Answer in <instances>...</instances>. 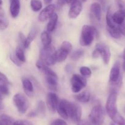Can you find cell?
<instances>
[{
    "label": "cell",
    "instance_id": "obj_16",
    "mask_svg": "<svg viewBox=\"0 0 125 125\" xmlns=\"http://www.w3.org/2000/svg\"><path fill=\"white\" fill-rule=\"evenodd\" d=\"M90 12L92 16L94 17L97 21L101 19V6L98 2H94L90 6Z\"/></svg>",
    "mask_w": 125,
    "mask_h": 125
},
{
    "label": "cell",
    "instance_id": "obj_49",
    "mask_svg": "<svg viewBox=\"0 0 125 125\" xmlns=\"http://www.w3.org/2000/svg\"><path fill=\"white\" fill-rule=\"evenodd\" d=\"M43 1H44V2H45V4L48 5L51 3V1H52V0H43Z\"/></svg>",
    "mask_w": 125,
    "mask_h": 125
},
{
    "label": "cell",
    "instance_id": "obj_2",
    "mask_svg": "<svg viewBox=\"0 0 125 125\" xmlns=\"http://www.w3.org/2000/svg\"><path fill=\"white\" fill-rule=\"evenodd\" d=\"M105 111L100 104H96L89 114V120L92 125H102L105 119Z\"/></svg>",
    "mask_w": 125,
    "mask_h": 125
},
{
    "label": "cell",
    "instance_id": "obj_32",
    "mask_svg": "<svg viewBox=\"0 0 125 125\" xmlns=\"http://www.w3.org/2000/svg\"><path fill=\"white\" fill-rule=\"evenodd\" d=\"M9 26V21L4 14L0 13V29L4 30Z\"/></svg>",
    "mask_w": 125,
    "mask_h": 125
},
{
    "label": "cell",
    "instance_id": "obj_12",
    "mask_svg": "<svg viewBox=\"0 0 125 125\" xmlns=\"http://www.w3.org/2000/svg\"><path fill=\"white\" fill-rule=\"evenodd\" d=\"M56 9V5L48 4L43 9L39 15V20L41 22H44L49 19L50 16L54 12Z\"/></svg>",
    "mask_w": 125,
    "mask_h": 125
},
{
    "label": "cell",
    "instance_id": "obj_7",
    "mask_svg": "<svg viewBox=\"0 0 125 125\" xmlns=\"http://www.w3.org/2000/svg\"><path fill=\"white\" fill-rule=\"evenodd\" d=\"M68 117L75 123H78L81 120L82 115V109L79 104L69 101L68 106Z\"/></svg>",
    "mask_w": 125,
    "mask_h": 125
},
{
    "label": "cell",
    "instance_id": "obj_50",
    "mask_svg": "<svg viewBox=\"0 0 125 125\" xmlns=\"http://www.w3.org/2000/svg\"><path fill=\"white\" fill-rule=\"evenodd\" d=\"M123 59H124V61H125V50H124V51H123Z\"/></svg>",
    "mask_w": 125,
    "mask_h": 125
},
{
    "label": "cell",
    "instance_id": "obj_34",
    "mask_svg": "<svg viewBox=\"0 0 125 125\" xmlns=\"http://www.w3.org/2000/svg\"><path fill=\"white\" fill-rule=\"evenodd\" d=\"M80 73L83 76L89 77L92 74V72L90 68L87 67L83 66L80 68Z\"/></svg>",
    "mask_w": 125,
    "mask_h": 125
},
{
    "label": "cell",
    "instance_id": "obj_23",
    "mask_svg": "<svg viewBox=\"0 0 125 125\" xmlns=\"http://www.w3.org/2000/svg\"><path fill=\"white\" fill-rule=\"evenodd\" d=\"M37 116L40 117H44L46 114V106L43 101H39L37 103V106L35 110Z\"/></svg>",
    "mask_w": 125,
    "mask_h": 125
},
{
    "label": "cell",
    "instance_id": "obj_29",
    "mask_svg": "<svg viewBox=\"0 0 125 125\" xmlns=\"http://www.w3.org/2000/svg\"><path fill=\"white\" fill-rule=\"evenodd\" d=\"M107 29L110 35L114 39H120L122 36V34H121L118 28V26L115 28H109V27H107Z\"/></svg>",
    "mask_w": 125,
    "mask_h": 125
},
{
    "label": "cell",
    "instance_id": "obj_35",
    "mask_svg": "<svg viewBox=\"0 0 125 125\" xmlns=\"http://www.w3.org/2000/svg\"><path fill=\"white\" fill-rule=\"evenodd\" d=\"M61 48L70 53L72 50V45L69 42L64 41L62 42V45H61Z\"/></svg>",
    "mask_w": 125,
    "mask_h": 125
},
{
    "label": "cell",
    "instance_id": "obj_45",
    "mask_svg": "<svg viewBox=\"0 0 125 125\" xmlns=\"http://www.w3.org/2000/svg\"><path fill=\"white\" fill-rule=\"evenodd\" d=\"M19 38L20 39L21 42L22 44L23 45V43H24V42H25L26 40V37L24 35V34H23L22 32H19Z\"/></svg>",
    "mask_w": 125,
    "mask_h": 125
},
{
    "label": "cell",
    "instance_id": "obj_58",
    "mask_svg": "<svg viewBox=\"0 0 125 125\" xmlns=\"http://www.w3.org/2000/svg\"><path fill=\"white\" fill-rule=\"evenodd\" d=\"M0 98H1V95H0Z\"/></svg>",
    "mask_w": 125,
    "mask_h": 125
},
{
    "label": "cell",
    "instance_id": "obj_30",
    "mask_svg": "<svg viewBox=\"0 0 125 125\" xmlns=\"http://www.w3.org/2000/svg\"><path fill=\"white\" fill-rule=\"evenodd\" d=\"M31 7L34 12H38L42 8V2L40 0H31Z\"/></svg>",
    "mask_w": 125,
    "mask_h": 125
},
{
    "label": "cell",
    "instance_id": "obj_24",
    "mask_svg": "<svg viewBox=\"0 0 125 125\" xmlns=\"http://www.w3.org/2000/svg\"><path fill=\"white\" fill-rule=\"evenodd\" d=\"M57 79L58 78L52 76H46V82L48 87L51 90H56L57 85Z\"/></svg>",
    "mask_w": 125,
    "mask_h": 125
},
{
    "label": "cell",
    "instance_id": "obj_60",
    "mask_svg": "<svg viewBox=\"0 0 125 125\" xmlns=\"http://www.w3.org/2000/svg\"></svg>",
    "mask_w": 125,
    "mask_h": 125
},
{
    "label": "cell",
    "instance_id": "obj_13",
    "mask_svg": "<svg viewBox=\"0 0 125 125\" xmlns=\"http://www.w3.org/2000/svg\"><path fill=\"white\" fill-rule=\"evenodd\" d=\"M68 103H69V101L65 100V99H63V100L59 101L58 105H57V109H56L60 116L64 119H68Z\"/></svg>",
    "mask_w": 125,
    "mask_h": 125
},
{
    "label": "cell",
    "instance_id": "obj_54",
    "mask_svg": "<svg viewBox=\"0 0 125 125\" xmlns=\"http://www.w3.org/2000/svg\"><path fill=\"white\" fill-rule=\"evenodd\" d=\"M81 1H83V2H85V1H87V0H81Z\"/></svg>",
    "mask_w": 125,
    "mask_h": 125
},
{
    "label": "cell",
    "instance_id": "obj_37",
    "mask_svg": "<svg viewBox=\"0 0 125 125\" xmlns=\"http://www.w3.org/2000/svg\"><path fill=\"white\" fill-rule=\"evenodd\" d=\"M10 59L12 61V62L14 63L17 66H18V67H21V66L22 62L17 58L15 54L10 53Z\"/></svg>",
    "mask_w": 125,
    "mask_h": 125
},
{
    "label": "cell",
    "instance_id": "obj_17",
    "mask_svg": "<svg viewBox=\"0 0 125 125\" xmlns=\"http://www.w3.org/2000/svg\"><path fill=\"white\" fill-rule=\"evenodd\" d=\"M38 33V30L37 28L34 27L31 29V30L29 32V34H28V37H26V40L24 42V43H23V46H24L25 48H28L31 45V43L33 41V40L35 39V38L36 37Z\"/></svg>",
    "mask_w": 125,
    "mask_h": 125
},
{
    "label": "cell",
    "instance_id": "obj_47",
    "mask_svg": "<svg viewBox=\"0 0 125 125\" xmlns=\"http://www.w3.org/2000/svg\"><path fill=\"white\" fill-rule=\"evenodd\" d=\"M4 108V104L2 103V98H0V110H2Z\"/></svg>",
    "mask_w": 125,
    "mask_h": 125
},
{
    "label": "cell",
    "instance_id": "obj_59",
    "mask_svg": "<svg viewBox=\"0 0 125 125\" xmlns=\"http://www.w3.org/2000/svg\"><path fill=\"white\" fill-rule=\"evenodd\" d=\"M10 1H11V0H10Z\"/></svg>",
    "mask_w": 125,
    "mask_h": 125
},
{
    "label": "cell",
    "instance_id": "obj_36",
    "mask_svg": "<svg viewBox=\"0 0 125 125\" xmlns=\"http://www.w3.org/2000/svg\"><path fill=\"white\" fill-rule=\"evenodd\" d=\"M8 84H2L0 85V94L3 95H7L9 94Z\"/></svg>",
    "mask_w": 125,
    "mask_h": 125
},
{
    "label": "cell",
    "instance_id": "obj_10",
    "mask_svg": "<svg viewBox=\"0 0 125 125\" xmlns=\"http://www.w3.org/2000/svg\"><path fill=\"white\" fill-rule=\"evenodd\" d=\"M59 100L56 94L53 92H50L46 95V105L48 108L52 113H54L57 109Z\"/></svg>",
    "mask_w": 125,
    "mask_h": 125
},
{
    "label": "cell",
    "instance_id": "obj_9",
    "mask_svg": "<svg viewBox=\"0 0 125 125\" xmlns=\"http://www.w3.org/2000/svg\"><path fill=\"white\" fill-rule=\"evenodd\" d=\"M96 49L99 51L100 55L102 57L104 63L106 65L108 64L111 56L109 46L103 43H97L96 45Z\"/></svg>",
    "mask_w": 125,
    "mask_h": 125
},
{
    "label": "cell",
    "instance_id": "obj_33",
    "mask_svg": "<svg viewBox=\"0 0 125 125\" xmlns=\"http://www.w3.org/2000/svg\"><path fill=\"white\" fill-rule=\"evenodd\" d=\"M84 51L83 50H78L74 51L71 55V59L73 61H77L84 55Z\"/></svg>",
    "mask_w": 125,
    "mask_h": 125
},
{
    "label": "cell",
    "instance_id": "obj_22",
    "mask_svg": "<svg viewBox=\"0 0 125 125\" xmlns=\"http://www.w3.org/2000/svg\"><path fill=\"white\" fill-rule=\"evenodd\" d=\"M68 54H69V52H67L66 51L61 48H60L57 51H55L54 56L55 58H56V62H61L64 61L67 59Z\"/></svg>",
    "mask_w": 125,
    "mask_h": 125
},
{
    "label": "cell",
    "instance_id": "obj_46",
    "mask_svg": "<svg viewBox=\"0 0 125 125\" xmlns=\"http://www.w3.org/2000/svg\"><path fill=\"white\" fill-rule=\"evenodd\" d=\"M28 116L29 117H31V118H33V117H35L36 116H37V114L35 111H31V112H30L29 114H28Z\"/></svg>",
    "mask_w": 125,
    "mask_h": 125
},
{
    "label": "cell",
    "instance_id": "obj_11",
    "mask_svg": "<svg viewBox=\"0 0 125 125\" xmlns=\"http://www.w3.org/2000/svg\"><path fill=\"white\" fill-rule=\"evenodd\" d=\"M83 10V5L80 0H75L71 4V7L68 12V16L70 18H77Z\"/></svg>",
    "mask_w": 125,
    "mask_h": 125
},
{
    "label": "cell",
    "instance_id": "obj_14",
    "mask_svg": "<svg viewBox=\"0 0 125 125\" xmlns=\"http://www.w3.org/2000/svg\"><path fill=\"white\" fill-rule=\"evenodd\" d=\"M36 66L38 69L41 71L42 73H43L46 76H52L57 78V74L55 73V72H54L51 68H49L47 65L45 64L41 60H39L37 61Z\"/></svg>",
    "mask_w": 125,
    "mask_h": 125
},
{
    "label": "cell",
    "instance_id": "obj_55",
    "mask_svg": "<svg viewBox=\"0 0 125 125\" xmlns=\"http://www.w3.org/2000/svg\"><path fill=\"white\" fill-rule=\"evenodd\" d=\"M110 125H116L115 124V123H111V124Z\"/></svg>",
    "mask_w": 125,
    "mask_h": 125
},
{
    "label": "cell",
    "instance_id": "obj_39",
    "mask_svg": "<svg viewBox=\"0 0 125 125\" xmlns=\"http://www.w3.org/2000/svg\"><path fill=\"white\" fill-rule=\"evenodd\" d=\"M9 82L7 76L0 72V85L2 84H9Z\"/></svg>",
    "mask_w": 125,
    "mask_h": 125
},
{
    "label": "cell",
    "instance_id": "obj_15",
    "mask_svg": "<svg viewBox=\"0 0 125 125\" xmlns=\"http://www.w3.org/2000/svg\"><path fill=\"white\" fill-rule=\"evenodd\" d=\"M20 0H11L10 1V12L13 18L18 17L20 11Z\"/></svg>",
    "mask_w": 125,
    "mask_h": 125
},
{
    "label": "cell",
    "instance_id": "obj_8",
    "mask_svg": "<svg viewBox=\"0 0 125 125\" xmlns=\"http://www.w3.org/2000/svg\"><path fill=\"white\" fill-rule=\"evenodd\" d=\"M72 90L74 93H78L87 85V81L84 77L74 74L71 79Z\"/></svg>",
    "mask_w": 125,
    "mask_h": 125
},
{
    "label": "cell",
    "instance_id": "obj_43",
    "mask_svg": "<svg viewBox=\"0 0 125 125\" xmlns=\"http://www.w3.org/2000/svg\"><path fill=\"white\" fill-rule=\"evenodd\" d=\"M67 3H68V0H57V7L61 9Z\"/></svg>",
    "mask_w": 125,
    "mask_h": 125
},
{
    "label": "cell",
    "instance_id": "obj_20",
    "mask_svg": "<svg viewBox=\"0 0 125 125\" xmlns=\"http://www.w3.org/2000/svg\"><path fill=\"white\" fill-rule=\"evenodd\" d=\"M57 20H58V15L57 13L54 12L49 18V22L46 26L48 32H52L54 30L57 24Z\"/></svg>",
    "mask_w": 125,
    "mask_h": 125
},
{
    "label": "cell",
    "instance_id": "obj_6",
    "mask_svg": "<svg viewBox=\"0 0 125 125\" xmlns=\"http://www.w3.org/2000/svg\"><path fill=\"white\" fill-rule=\"evenodd\" d=\"M13 102L20 114L26 113L29 108V103L27 98L21 94H17L13 96Z\"/></svg>",
    "mask_w": 125,
    "mask_h": 125
},
{
    "label": "cell",
    "instance_id": "obj_38",
    "mask_svg": "<svg viewBox=\"0 0 125 125\" xmlns=\"http://www.w3.org/2000/svg\"><path fill=\"white\" fill-rule=\"evenodd\" d=\"M12 125H33V124L29 121L20 120H17L13 122Z\"/></svg>",
    "mask_w": 125,
    "mask_h": 125
},
{
    "label": "cell",
    "instance_id": "obj_48",
    "mask_svg": "<svg viewBox=\"0 0 125 125\" xmlns=\"http://www.w3.org/2000/svg\"><path fill=\"white\" fill-rule=\"evenodd\" d=\"M72 69V67L70 66V65H67V66H66V71H67V72H69L70 70Z\"/></svg>",
    "mask_w": 125,
    "mask_h": 125
},
{
    "label": "cell",
    "instance_id": "obj_21",
    "mask_svg": "<svg viewBox=\"0 0 125 125\" xmlns=\"http://www.w3.org/2000/svg\"><path fill=\"white\" fill-rule=\"evenodd\" d=\"M75 100L78 102L86 103H88L90 98V94L89 91L82 92L80 94H78L75 96Z\"/></svg>",
    "mask_w": 125,
    "mask_h": 125
},
{
    "label": "cell",
    "instance_id": "obj_40",
    "mask_svg": "<svg viewBox=\"0 0 125 125\" xmlns=\"http://www.w3.org/2000/svg\"><path fill=\"white\" fill-rule=\"evenodd\" d=\"M51 125H67V124L64 120H63L57 118V119L54 120L51 123Z\"/></svg>",
    "mask_w": 125,
    "mask_h": 125
},
{
    "label": "cell",
    "instance_id": "obj_28",
    "mask_svg": "<svg viewBox=\"0 0 125 125\" xmlns=\"http://www.w3.org/2000/svg\"><path fill=\"white\" fill-rule=\"evenodd\" d=\"M112 120L117 125H125V118L119 112H117L111 118Z\"/></svg>",
    "mask_w": 125,
    "mask_h": 125
},
{
    "label": "cell",
    "instance_id": "obj_42",
    "mask_svg": "<svg viewBox=\"0 0 125 125\" xmlns=\"http://www.w3.org/2000/svg\"><path fill=\"white\" fill-rule=\"evenodd\" d=\"M115 1L116 4H117V6L120 9L125 10V4L122 0H115Z\"/></svg>",
    "mask_w": 125,
    "mask_h": 125
},
{
    "label": "cell",
    "instance_id": "obj_56",
    "mask_svg": "<svg viewBox=\"0 0 125 125\" xmlns=\"http://www.w3.org/2000/svg\"><path fill=\"white\" fill-rule=\"evenodd\" d=\"M123 111H124V113L125 114V107H124V109H123Z\"/></svg>",
    "mask_w": 125,
    "mask_h": 125
},
{
    "label": "cell",
    "instance_id": "obj_5",
    "mask_svg": "<svg viewBox=\"0 0 125 125\" xmlns=\"http://www.w3.org/2000/svg\"><path fill=\"white\" fill-rule=\"evenodd\" d=\"M109 81L113 86L120 87L122 83V78L120 74V63L115 62L112 66L109 74Z\"/></svg>",
    "mask_w": 125,
    "mask_h": 125
},
{
    "label": "cell",
    "instance_id": "obj_53",
    "mask_svg": "<svg viewBox=\"0 0 125 125\" xmlns=\"http://www.w3.org/2000/svg\"><path fill=\"white\" fill-rule=\"evenodd\" d=\"M2 4V0H0V5H1Z\"/></svg>",
    "mask_w": 125,
    "mask_h": 125
},
{
    "label": "cell",
    "instance_id": "obj_44",
    "mask_svg": "<svg viewBox=\"0 0 125 125\" xmlns=\"http://www.w3.org/2000/svg\"><path fill=\"white\" fill-rule=\"evenodd\" d=\"M78 125H92L90 122L86 120H80L78 123Z\"/></svg>",
    "mask_w": 125,
    "mask_h": 125
},
{
    "label": "cell",
    "instance_id": "obj_4",
    "mask_svg": "<svg viewBox=\"0 0 125 125\" xmlns=\"http://www.w3.org/2000/svg\"><path fill=\"white\" fill-rule=\"evenodd\" d=\"M117 92L115 90H112L110 93L106 104V112L109 116L110 118H112L117 112H118L117 109Z\"/></svg>",
    "mask_w": 125,
    "mask_h": 125
},
{
    "label": "cell",
    "instance_id": "obj_26",
    "mask_svg": "<svg viewBox=\"0 0 125 125\" xmlns=\"http://www.w3.org/2000/svg\"><path fill=\"white\" fill-rule=\"evenodd\" d=\"M14 120L10 116L6 114L0 115V125H12Z\"/></svg>",
    "mask_w": 125,
    "mask_h": 125
},
{
    "label": "cell",
    "instance_id": "obj_57",
    "mask_svg": "<svg viewBox=\"0 0 125 125\" xmlns=\"http://www.w3.org/2000/svg\"><path fill=\"white\" fill-rule=\"evenodd\" d=\"M2 9V8H1V5H0V9Z\"/></svg>",
    "mask_w": 125,
    "mask_h": 125
},
{
    "label": "cell",
    "instance_id": "obj_51",
    "mask_svg": "<svg viewBox=\"0 0 125 125\" xmlns=\"http://www.w3.org/2000/svg\"><path fill=\"white\" fill-rule=\"evenodd\" d=\"M123 70L125 72V61H124L123 63Z\"/></svg>",
    "mask_w": 125,
    "mask_h": 125
},
{
    "label": "cell",
    "instance_id": "obj_3",
    "mask_svg": "<svg viewBox=\"0 0 125 125\" xmlns=\"http://www.w3.org/2000/svg\"><path fill=\"white\" fill-rule=\"evenodd\" d=\"M55 48L53 46H43L40 50V60L44 62L47 65H53L56 63V60L54 56Z\"/></svg>",
    "mask_w": 125,
    "mask_h": 125
},
{
    "label": "cell",
    "instance_id": "obj_1",
    "mask_svg": "<svg viewBox=\"0 0 125 125\" xmlns=\"http://www.w3.org/2000/svg\"><path fill=\"white\" fill-rule=\"evenodd\" d=\"M97 34V29L95 27L89 25L83 26L79 39V43L83 46H89L92 43L95 35Z\"/></svg>",
    "mask_w": 125,
    "mask_h": 125
},
{
    "label": "cell",
    "instance_id": "obj_27",
    "mask_svg": "<svg viewBox=\"0 0 125 125\" xmlns=\"http://www.w3.org/2000/svg\"><path fill=\"white\" fill-rule=\"evenodd\" d=\"M106 23H107V27L109 28H115L117 26V24L114 23L112 19V11H111V8H109L107 9V14H106Z\"/></svg>",
    "mask_w": 125,
    "mask_h": 125
},
{
    "label": "cell",
    "instance_id": "obj_52",
    "mask_svg": "<svg viewBox=\"0 0 125 125\" xmlns=\"http://www.w3.org/2000/svg\"><path fill=\"white\" fill-rule=\"evenodd\" d=\"M99 1H101V2H102V3H104V0H99Z\"/></svg>",
    "mask_w": 125,
    "mask_h": 125
},
{
    "label": "cell",
    "instance_id": "obj_25",
    "mask_svg": "<svg viewBox=\"0 0 125 125\" xmlns=\"http://www.w3.org/2000/svg\"><path fill=\"white\" fill-rule=\"evenodd\" d=\"M41 40L43 46H48L51 45L52 39L48 31H43L42 33Z\"/></svg>",
    "mask_w": 125,
    "mask_h": 125
},
{
    "label": "cell",
    "instance_id": "obj_19",
    "mask_svg": "<svg viewBox=\"0 0 125 125\" xmlns=\"http://www.w3.org/2000/svg\"><path fill=\"white\" fill-rule=\"evenodd\" d=\"M112 19L116 24L118 25L125 20V10L119 9L112 14Z\"/></svg>",
    "mask_w": 125,
    "mask_h": 125
},
{
    "label": "cell",
    "instance_id": "obj_31",
    "mask_svg": "<svg viewBox=\"0 0 125 125\" xmlns=\"http://www.w3.org/2000/svg\"><path fill=\"white\" fill-rule=\"evenodd\" d=\"M15 56H17V58L22 62V63H24L26 62V56L24 54V51L23 50V49L20 47V46H17V48H16L15 50Z\"/></svg>",
    "mask_w": 125,
    "mask_h": 125
},
{
    "label": "cell",
    "instance_id": "obj_18",
    "mask_svg": "<svg viewBox=\"0 0 125 125\" xmlns=\"http://www.w3.org/2000/svg\"><path fill=\"white\" fill-rule=\"evenodd\" d=\"M22 85L26 94L28 96H31L34 92V87L32 82L28 78H24L22 79Z\"/></svg>",
    "mask_w": 125,
    "mask_h": 125
},
{
    "label": "cell",
    "instance_id": "obj_41",
    "mask_svg": "<svg viewBox=\"0 0 125 125\" xmlns=\"http://www.w3.org/2000/svg\"><path fill=\"white\" fill-rule=\"evenodd\" d=\"M118 28L121 34L125 36V20L120 24H118Z\"/></svg>",
    "mask_w": 125,
    "mask_h": 125
}]
</instances>
